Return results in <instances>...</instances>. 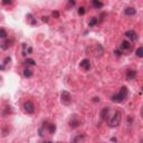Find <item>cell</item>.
Wrapping results in <instances>:
<instances>
[{"label": "cell", "instance_id": "obj_1", "mask_svg": "<svg viewBox=\"0 0 143 143\" xmlns=\"http://www.w3.org/2000/svg\"><path fill=\"white\" fill-rule=\"evenodd\" d=\"M128 87L123 86L122 88L120 90V92L116 93V94H114L113 96H112V101L116 102V103H121V102H123L126 98V96H128Z\"/></svg>", "mask_w": 143, "mask_h": 143}, {"label": "cell", "instance_id": "obj_2", "mask_svg": "<svg viewBox=\"0 0 143 143\" xmlns=\"http://www.w3.org/2000/svg\"><path fill=\"white\" fill-rule=\"evenodd\" d=\"M121 121H122V115H121V113L118 111H116V112H114L112 118H110L107 120V122H108V125L111 128H116V126H118L121 124Z\"/></svg>", "mask_w": 143, "mask_h": 143}, {"label": "cell", "instance_id": "obj_3", "mask_svg": "<svg viewBox=\"0 0 143 143\" xmlns=\"http://www.w3.org/2000/svg\"><path fill=\"white\" fill-rule=\"evenodd\" d=\"M60 101H62V103H63L64 105H70V104L72 103V95L68 92L64 90V92L62 93V95H60Z\"/></svg>", "mask_w": 143, "mask_h": 143}, {"label": "cell", "instance_id": "obj_4", "mask_svg": "<svg viewBox=\"0 0 143 143\" xmlns=\"http://www.w3.org/2000/svg\"><path fill=\"white\" fill-rule=\"evenodd\" d=\"M24 108H25V111L27 112L28 114H32L35 112V105H34V103L30 101L26 102V103L24 104Z\"/></svg>", "mask_w": 143, "mask_h": 143}, {"label": "cell", "instance_id": "obj_5", "mask_svg": "<svg viewBox=\"0 0 143 143\" xmlns=\"http://www.w3.org/2000/svg\"><path fill=\"white\" fill-rule=\"evenodd\" d=\"M110 113H111V108H108V107H104L103 110L101 111V118L102 120L104 121H107L111 116H110Z\"/></svg>", "mask_w": 143, "mask_h": 143}, {"label": "cell", "instance_id": "obj_6", "mask_svg": "<svg viewBox=\"0 0 143 143\" xmlns=\"http://www.w3.org/2000/svg\"><path fill=\"white\" fill-rule=\"evenodd\" d=\"M125 36L131 40H136L138 39V34L134 32V30H128L125 32Z\"/></svg>", "mask_w": 143, "mask_h": 143}, {"label": "cell", "instance_id": "obj_7", "mask_svg": "<svg viewBox=\"0 0 143 143\" xmlns=\"http://www.w3.org/2000/svg\"><path fill=\"white\" fill-rule=\"evenodd\" d=\"M80 67H82V68H84L85 70H88L90 68V59H87V58L83 59V60L80 62Z\"/></svg>", "mask_w": 143, "mask_h": 143}, {"label": "cell", "instance_id": "obj_8", "mask_svg": "<svg viewBox=\"0 0 143 143\" xmlns=\"http://www.w3.org/2000/svg\"><path fill=\"white\" fill-rule=\"evenodd\" d=\"M131 48H132V45H131L128 40H123L122 44H121V49H123V50L126 52V50H130Z\"/></svg>", "mask_w": 143, "mask_h": 143}, {"label": "cell", "instance_id": "obj_9", "mask_svg": "<svg viewBox=\"0 0 143 143\" xmlns=\"http://www.w3.org/2000/svg\"><path fill=\"white\" fill-rule=\"evenodd\" d=\"M136 76V72L133 70H126V78L128 80H134Z\"/></svg>", "mask_w": 143, "mask_h": 143}, {"label": "cell", "instance_id": "obj_10", "mask_svg": "<svg viewBox=\"0 0 143 143\" xmlns=\"http://www.w3.org/2000/svg\"><path fill=\"white\" fill-rule=\"evenodd\" d=\"M124 14L128 16H133L136 14V10H135V8H133V7H128V8L124 9Z\"/></svg>", "mask_w": 143, "mask_h": 143}, {"label": "cell", "instance_id": "obj_11", "mask_svg": "<svg viewBox=\"0 0 143 143\" xmlns=\"http://www.w3.org/2000/svg\"><path fill=\"white\" fill-rule=\"evenodd\" d=\"M70 125L72 128H76V126L80 125V120L76 118V115H74L73 118H72V120L70 121Z\"/></svg>", "mask_w": 143, "mask_h": 143}, {"label": "cell", "instance_id": "obj_12", "mask_svg": "<svg viewBox=\"0 0 143 143\" xmlns=\"http://www.w3.org/2000/svg\"><path fill=\"white\" fill-rule=\"evenodd\" d=\"M92 6L94 7V8H96V9L102 8V7H103V2L98 1V0H93V1H92Z\"/></svg>", "mask_w": 143, "mask_h": 143}, {"label": "cell", "instance_id": "obj_13", "mask_svg": "<svg viewBox=\"0 0 143 143\" xmlns=\"http://www.w3.org/2000/svg\"><path fill=\"white\" fill-rule=\"evenodd\" d=\"M47 128H48V132L50 133V134H54L55 131H56V125L53 124V123H50L49 125H47Z\"/></svg>", "mask_w": 143, "mask_h": 143}, {"label": "cell", "instance_id": "obj_14", "mask_svg": "<svg viewBox=\"0 0 143 143\" xmlns=\"http://www.w3.org/2000/svg\"><path fill=\"white\" fill-rule=\"evenodd\" d=\"M25 65L26 66H35L36 62L34 60V59H32V58H28V59H26V60H25Z\"/></svg>", "mask_w": 143, "mask_h": 143}, {"label": "cell", "instance_id": "obj_15", "mask_svg": "<svg viewBox=\"0 0 143 143\" xmlns=\"http://www.w3.org/2000/svg\"><path fill=\"white\" fill-rule=\"evenodd\" d=\"M83 138H84V135H76V136H74L72 139V143H78Z\"/></svg>", "mask_w": 143, "mask_h": 143}, {"label": "cell", "instance_id": "obj_16", "mask_svg": "<svg viewBox=\"0 0 143 143\" xmlns=\"http://www.w3.org/2000/svg\"><path fill=\"white\" fill-rule=\"evenodd\" d=\"M97 22H98V19H97V18H95V17H93V18L90 20L88 26H90V27H93V26H95Z\"/></svg>", "mask_w": 143, "mask_h": 143}, {"label": "cell", "instance_id": "obj_17", "mask_svg": "<svg viewBox=\"0 0 143 143\" xmlns=\"http://www.w3.org/2000/svg\"><path fill=\"white\" fill-rule=\"evenodd\" d=\"M24 75L26 76V77H32V70H28V68H26L25 70H24Z\"/></svg>", "mask_w": 143, "mask_h": 143}, {"label": "cell", "instance_id": "obj_18", "mask_svg": "<svg viewBox=\"0 0 143 143\" xmlns=\"http://www.w3.org/2000/svg\"><path fill=\"white\" fill-rule=\"evenodd\" d=\"M135 54H136L138 57H143V47H139L135 52Z\"/></svg>", "mask_w": 143, "mask_h": 143}, {"label": "cell", "instance_id": "obj_19", "mask_svg": "<svg viewBox=\"0 0 143 143\" xmlns=\"http://www.w3.org/2000/svg\"><path fill=\"white\" fill-rule=\"evenodd\" d=\"M7 32L4 28H0V38H7Z\"/></svg>", "mask_w": 143, "mask_h": 143}, {"label": "cell", "instance_id": "obj_20", "mask_svg": "<svg viewBox=\"0 0 143 143\" xmlns=\"http://www.w3.org/2000/svg\"><path fill=\"white\" fill-rule=\"evenodd\" d=\"M9 46H10V45H9V42H8V40H7V42H4L2 44H0V47H1L2 49H7Z\"/></svg>", "mask_w": 143, "mask_h": 143}, {"label": "cell", "instance_id": "obj_21", "mask_svg": "<svg viewBox=\"0 0 143 143\" xmlns=\"http://www.w3.org/2000/svg\"><path fill=\"white\" fill-rule=\"evenodd\" d=\"M27 17H28V20L30 21V24H32V25H35V24L37 22V21H36V19L32 18V15H28Z\"/></svg>", "mask_w": 143, "mask_h": 143}, {"label": "cell", "instance_id": "obj_22", "mask_svg": "<svg viewBox=\"0 0 143 143\" xmlns=\"http://www.w3.org/2000/svg\"><path fill=\"white\" fill-rule=\"evenodd\" d=\"M78 14H80V15H84V14H85V8H84V7L78 8Z\"/></svg>", "mask_w": 143, "mask_h": 143}, {"label": "cell", "instance_id": "obj_23", "mask_svg": "<svg viewBox=\"0 0 143 143\" xmlns=\"http://www.w3.org/2000/svg\"><path fill=\"white\" fill-rule=\"evenodd\" d=\"M114 54H115V56H118V57H120L121 55H122V53H121L118 49H115V50H114Z\"/></svg>", "mask_w": 143, "mask_h": 143}, {"label": "cell", "instance_id": "obj_24", "mask_svg": "<svg viewBox=\"0 0 143 143\" xmlns=\"http://www.w3.org/2000/svg\"><path fill=\"white\" fill-rule=\"evenodd\" d=\"M52 15H53V17H55V18H58L59 17V12H58V11H53V14H52Z\"/></svg>", "mask_w": 143, "mask_h": 143}, {"label": "cell", "instance_id": "obj_25", "mask_svg": "<svg viewBox=\"0 0 143 143\" xmlns=\"http://www.w3.org/2000/svg\"><path fill=\"white\" fill-rule=\"evenodd\" d=\"M8 62H10V57H7V58L4 60V64H8Z\"/></svg>", "mask_w": 143, "mask_h": 143}, {"label": "cell", "instance_id": "obj_26", "mask_svg": "<svg viewBox=\"0 0 143 143\" xmlns=\"http://www.w3.org/2000/svg\"><path fill=\"white\" fill-rule=\"evenodd\" d=\"M2 4H11V1H10V0H9V1H4Z\"/></svg>", "mask_w": 143, "mask_h": 143}, {"label": "cell", "instance_id": "obj_27", "mask_svg": "<svg viewBox=\"0 0 143 143\" xmlns=\"http://www.w3.org/2000/svg\"><path fill=\"white\" fill-rule=\"evenodd\" d=\"M42 21H48V17H42Z\"/></svg>", "mask_w": 143, "mask_h": 143}, {"label": "cell", "instance_id": "obj_28", "mask_svg": "<svg viewBox=\"0 0 143 143\" xmlns=\"http://www.w3.org/2000/svg\"><path fill=\"white\" fill-rule=\"evenodd\" d=\"M93 101H94V102H100V98H98V97H94Z\"/></svg>", "mask_w": 143, "mask_h": 143}, {"label": "cell", "instance_id": "obj_29", "mask_svg": "<svg viewBox=\"0 0 143 143\" xmlns=\"http://www.w3.org/2000/svg\"><path fill=\"white\" fill-rule=\"evenodd\" d=\"M111 141H112V142H116V141H118V140H116L115 138H112V140H111Z\"/></svg>", "mask_w": 143, "mask_h": 143}, {"label": "cell", "instance_id": "obj_30", "mask_svg": "<svg viewBox=\"0 0 143 143\" xmlns=\"http://www.w3.org/2000/svg\"><path fill=\"white\" fill-rule=\"evenodd\" d=\"M0 70H4V65H0Z\"/></svg>", "mask_w": 143, "mask_h": 143}, {"label": "cell", "instance_id": "obj_31", "mask_svg": "<svg viewBox=\"0 0 143 143\" xmlns=\"http://www.w3.org/2000/svg\"><path fill=\"white\" fill-rule=\"evenodd\" d=\"M42 143H53L52 141H46V142H42Z\"/></svg>", "mask_w": 143, "mask_h": 143}]
</instances>
